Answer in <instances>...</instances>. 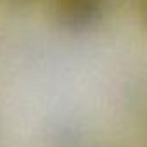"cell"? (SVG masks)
Wrapping results in <instances>:
<instances>
[{
	"label": "cell",
	"instance_id": "6da1fadb",
	"mask_svg": "<svg viewBox=\"0 0 147 147\" xmlns=\"http://www.w3.org/2000/svg\"><path fill=\"white\" fill-rule=\"evenodd\" d=\"M106 0H55V18L71 31L94 26L104 14Z\"/></svg>",
	"mask_w": 147,
	"mask_h": 147
},
{
	"label": "cell",
	"instance_id": "7a4b0ae2",
	"mask_svg": "<svg viewBox=\"0 0 147 147\" xmlns=\"http://www.w3.org/2000/svg\"><path fill=\"white\" fill-rule=\"evenodd\" d=\"M2 2L9 4V5H16V7H23V5H30L35 0H2Z\"/></svg>",
	"mask_w": 147,
	"mask_h": 147
}]
</instances>
